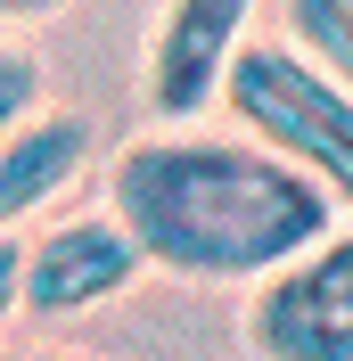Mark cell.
<instances>
[{
  "instance_id": "ba28073f",
  "label": "cell",
  "mask_w": 353,
  "mask_h": 361,
  "mask_svg": "<svg viewBox=\"0 0 353 361\" xmlns=\"http://www.w3.org/2000/svg\"><path fill=\"white\" fill-rule=\"evenodd\" d=\"M33 115H42V66L25 49H0V140L17 123H33Z\"/></svg>"
},
{
  "instance_id": "6da1fadb",
  "label": "cell",
  "mask_w": 353,
  "mask_h": 361,
  "mask_svg": "<svg viewBox=\"0 0 353 361\" xmlns=\"http://www.w3.org/2000/svg\"><path fill=\"white\" fill-rule=\"evenodd\" d=\"M107 214L132 230L148 271L173 279H271L304 247H321L337 205L296 164L222 132H148L107 164Z\"/></svg>"
},
{
  "instance_id": "52a82bcc",
  "label": "cell",
  "mask_w": 353,
  "mask_h": 361,
  "mask_svg": "<svg viewBox=\"0 0 353 361\" xmlns=\"http://www.w3.org/2000/svg\"><path fill=\"white\" fill-rule=\"evenodd\" d=\"M287 42L353 90V0H287Z\"/></svg>"
},
{
  "instance_id": "8992f818",
  "label": "cell",
  "mask_w": 353,
  "mask_h": 361,
  "mask_svg": "<svg viewBox=\"0 0 353 361\" xmlns=\"http://www.w3.org/2000/svg\"><path fill=\"white\" fill-rule=\"evenodd\" d=\"M83 157H90V123L74 107H42L33 123H17V132L0 140V238H8L33 205L58 197V189L83 173Z\"/></svg>"
},
{
  "instance_id": "277c9868",
  "label": "cell",
  "mask_w": 353,
  "mask_h": 361,
  "mask_svg": "<svg viewBox=\"0 0 353 361\" xmlns=\"http://www.w3.org/2000/svg\"><path fill=\"white\" fill-rule=\"evenodd\" d=\"M140 247L132 230L115 222L107 205L99 214H74V222H49L17 263V304L42 320H74V312H99L115 304L124 288H140Z\"/></svg>"
},
{
  "instance_id": "5b68a950",
  "label": "cell",
  "mask_w": 353,
  "mask_h": 361,
  "mask_svg": "<svg viewBox=\"0 0 353 361\" xmlns=\"http://www.w3.org/2000/svg\"><path fill=\"white\" fill-rule=\"evenodd\" d=\"M246 8L255 0H164L156 42H148V115L189 123V115L214 107L222 66L246 42Z\"/></svg>"
},
{
  "instance_id": "8fae6325",
  "label": "cell",
  "mask_w": 353,
  "mask_h": 361,
  "mask_svg": "<svg viewBox=\"0 0 353 361\" xmlns=\"http://www.w3.org/2000/svg\"><path fill=\"white\" fill-rule=\"evenodd\" d=\"M8 361H99V353H58V345H49V353H8Z\"/></svg>"
},
{
  "instance_id": "30bf717a",
  "label": "cell",
  "mask_w": 353,
  "mask_h": 361,
  "mask_svg": "<svg viewBox=\"0 0 353 361\" xmlns=\"http://www.w3.org/2000/svg\"><path fill=\"white\" fill-rule=\"evenodd\" d=\"M66 0H0V17H58Z\"/></svg>"
},
{
  "instance_id": "3957f363",
  "label": "cell",
  "mask_w": 353,
  "mask_h": 361,
  "mask_svg": "<svg viewBox=\"0 0 353 361\" xmlns=\"http://www.w3.org/2000/svg\"><path fill=\"white\" fill-rule=\"evenodd\" d=\"M246 345L263 361H353V230H329L321 247L255 279Z\"/></svg>"
},
{
  "instance_id": "9c48e42d",
  "label": "cell",
  "mask_w": 353,
  "mask_h": 361,
  "mask_svg": "<svg viewBox=\"0 0 353 361\" xmlns=\"http://www.w3.org/2000/svg\"><path fill=\"white\" fill-rule=\"evenodd\" d=\"M17 263H25V247L0 238V329H8V312H17Z\"/></svg>"
},
{
  "instance_id": "7a4b0ae2",
  "label": "cell",
  "mask_w": 353,
  "mask_h": 361,
  "mask_svg": "<svg viewBox=\"0 0 353 361\" xmlns=\"http://www.w3.org/2000/svg\"><path fill=\"white\" fill-rule=\"evenodd\" d=\"M214 99L239 115L255 148L296 164L329 205L353 214V90L329 66H312L296 42H239Z\"/></svg>"
}]
</instances>
